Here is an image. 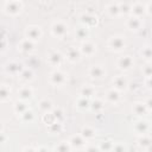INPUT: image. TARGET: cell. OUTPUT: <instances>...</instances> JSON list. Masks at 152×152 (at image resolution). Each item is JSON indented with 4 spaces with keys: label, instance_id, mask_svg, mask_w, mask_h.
<instances>
[{
    "label": "cell",
    "instance_id": "obj_28",
    "mask_svg": "<svg viewBox=\"0 0 152 152\" xmlns=\"http://www.w3.org/2000/svg\"><path fill=\"white\" fill-rule=\"evenodd\" d=\"M103 101L102 100H100V99H95L93 102H90V109L93 110V112H95V113H100L102 109H103Z\"/></svg>",
    "mask_w": 152,
    "mask_h": 152
},
{
    "label": "cell",
    "instance_id": "obj_38",
    "mask_svg": "<svg viewBox=\"0 0 152 152\" xmlns=\"http://www.w3.org/2000/svg\"><path fill=\"white\" fill-rule=\"evenodd\" d=\"M56 150L57 151H70V150H72V147L69 144V141H62L56 146Z\"/></svg>",
    "mask_w": 152,
    "mask_h": 152
},
{
    "label": "cell",
    "instance_id": "obj_31",
    "mask_svg": "<svg viewBox=\"0 0 152 152\" xmlns=\"http://www.w3.org/2000/svg\"><path fill=\"white\" fill-rule=\"evenodd\" d=\"M11 97V89L7 86H0V101H7Z\"/></svg>",
    "mask_w": 152,
    "mask_h": 152
},
{
    "label": "cell",
    "instance_id": "obj_43",
    "mask_svg": "<svg viewBox=\"0 0 152 152\" xmlns=\"http://www.w3.org/2000/svg\"><path fill=\"white\" fill-rule=\"evenodd\" d=\"M6 139H7L6 135H5L2 132H0V144H4V142L6 141Z\"/></svg>",
    "mask_w": 152,
    "mask_h": 152
},
{
    "label": "cell",
    "instance_id": "obj_30",
    "mask_svg": "<svg viewBox=\"0 0 152 152\" xmlns=\"http://www.w3.org/2000/svg\"><path fill=\"white\" fill-rule=\"evenodd\" d=\"M94 94H95V89H94V87H91V86H84V87L81 89V96H83V97L90 99V97L94 96Z\"/></svg>",
    "mask_w": 152,
    "mask_h": 152
},
{
    "label": "cell",
    "instance_id": "obj_22",
    "mask_svg": "<svg viewBox=\"0 0 152 152\" xmlns=\"http://www.w3.org/2000/svg\"><path fill=\"white\" fill-rule=\"evenodd\" d=\"M19 49L23 51V52H26V53H30L34 50V42L30 40V39H23L19 44Z\"/></svg>",
    "mask_w": 152,
    "mask_h": 152
},
{
    "label": "cell",
    "instance_id": "obj_34",
    "mask_svg": "<svg viewBox=\"0 0 152 152\" xmlns=\"http://www.w3.org/2000/svg\"><path fill=\"white\" fill-rule=\"evenodd\" d=\"M43 121H44V124H46V125H51V124L56 122L57 120H56V118L53 116L52 112H48V113H44V114H43Z\"/></svg>",
    "mask_w": 152,
    "mask_h": 152
},
{
    "label": "cell",
    "instance_id": "obj_39",
    "mask_svg": "<svg viewBox=\"0 0 152 152\" xmlns=\"http://www.w3.org/2000/svg\"><path fill=\"white\" fill-rule=\"evenodd\" d=\"M51 112H52L53 116L56 118V120H57L58 122H61V121L63 120V118H64V114H63V110H62L61 108H57V109H56V108H53Z\"/></svg>",
    "mask_w": 152,
    "mask_h": 152
},
{
    "label": "cell",
    "instance_id": "obj_23",
    "mask_svg": "<svg viewBox=\"0 0 152 152\" xmlns=\"http://www.w3.org/2000/svg\"><path fill=\"white\" fill-rule=\"evenodd\" d=\"M38 108H39V110L42 113H48V112H51L53 109V103L49 99H43V100L39 101Z\"/></svg>",
    "mask_w": 152,
    "mask_h": 152
},
{
    "label": "cell",
    "instance_id": "obj_35",
    "mask_svg": "<svg viewBox=\"0 0 152 152\" xmlns=\"http://www.w3.org/2000/svg\"><path fill=\"white\" fill-rule=\"evenodd\" d=\"M119 5V12H120V15H126V14H129L131 13V6L126 2H121V4H118Z\"/></svg>",
    "mask_w": 152,
    "mask_h": 152
},
{
    "label": "cell",
    "instance_id": "obj_14",
    "mask_svg": "<svg viewBox=\"0 0 152 152\" xmlns=\"http://www.w3.org/2000/svg\"><path fill=\"white\" fill-rule=\"evenodd\" d=\"M113 87L114 89L121 91V90H125L127 87H128V82H127V78L125 76H116L114 80H113Z\"/></svg>",
    "mask_w": 152,
    "mask_h": 152
},
{
    "label": "cell",
    "instance_id": "obj_5",
    "mask_svg": "<svg viewBox=\"0 0 152 152\" xmlns=\"http://www.w3.org/2000/svg\"><path fill=\"white\" fill-rule=\"evenodd\" d=\"M116 65H118V68H119L120 70H122V71H128V70H131V69L133 68L134 61H133V58H132L131 56H122V57H120V58L118 59Z\"/></svg>",
    "mask_w": 152,
    "mask_h": 152
},
{
    "label": "cell",
    "instance_id": "obj_29",
    "mask_svg": "<svg viewBox=\"0 0 152 152\" xmlns=\"http://www.w3.org/2000/svg\"><path fill=\"white\" fill-rule=\"evenodd\" d=\"M28 109V107H27V104H26V101H23V100H20V101H17L15 103H14V112L17 113V114H23L25 110H27Z\"/></svg>",
    "mask_w": 152,
    "mask_h": 152
},
{
    "label": "cell",
    "instance_id": "obj_11",
    "mask_svg": "<svg viewBox=\"0 0 152 152\" xmlns=\"http://www.w3.org/2000/svg\"><path fill=\"white\" fill-rule=\"evenodd\" d=\"M23 69H24V68H23L21 63L14 62V61H13V62H10V63H7V64L5 65V71H6L7 74H10V75H19Z\"/></svg>",
    "mask_w": 152,
    "mask_h": 152
},
{
    "label": "cell",
    "instance_id": "obj_45",
    "mask_svg": "<svg viewBox=\"0 0 152 152\" xmlns=\"http://www.w3.org/2000/svg\"><path fill=\"white\" fill-rule=\"evenodd\" d=\"M40 1H43V2H49L50 0H40Z\"/></svg>",
    "mask_w": 152,
    "mask_h": 152
},
{
    "label": "cell",
    "instance_id": "obj_37",
    "mask_svg": "<svg viewBox=\"0 0 152 152\" xmlns=\"http://www.w3.org/2000/svg\"><path fill=\"white\" fill-rule=\"evenodd\" d=\"M113 144L110 140H106V141H102L100 142V146H99V150L100 151H112L113 150Z\"/></svg>",
    "mask_w": 152,
    "mask_h": 152
},
{
    "label": "cell",
    "instance_id": "obj_2",
    "mask_svg": "<svg viewBox=\"0 0 152 152\" xmlns=\"http://www.w3.org/2000/svg\"><path fill=\"white\" fill-rule=\"evenodd\" d=\"M5 12L8 15H18L23 10V4L20 0H13V1H6L5 4Z\"/></svg>",
    "mask_w": 152,
    "mask_h": 152
},
{
    "label": "cell",
    "instance_id": "obj_18",
    "mask_svg": "<svg viewBox=\"0 0 152 152\" xmlns=\"http://www.w3.org/2000/svg\"><path fill=\"white\" fill-rule=\"evenodd\" d=\"M131 13L133 17H137V18H141L142 15L146 14V6L142 5V4H134L132 7H131Z\"/></svg>",
    "mask_w": 152,
    "mask_h": 152
},
{
    "label": "cell",
    "instance_id": "obj_44",
    "mask_svg": "<svg viewBox=\"0 0 152 152\" xmlns=\"http://www.w3.org/2000/svg\"><path fill=\"white\" fill-rule=\"evenodd\" d=\"M145 104H146V107L148 108V110H151V99H147V101L146 102H144Z\"/></svg>",
    "mask_w": 152,
    "mask_h": 152
},
{
    "label": "cell",
    "instance_id": "obj_36",
    "mask_svg": "<svg viewBox=\"0 0 152 152\" xmlns=\"http://www.w3.org/2000/svg\"><path fill=\"white\" fill-rule=\"evenodd\" d=\"M140 53H141V56H142L147 62H150V61H151L152 51H151V48H150L148 45H146L145 48H142V49H141V51H140Z\"/></svg>",
    "mask_w": 152,
    "mask_h": 152
},
{
    "label": "cell",
    "instance_id": "obj_41",
    "mask_svg": "<svg viewBox=\"0 0 152 152\" xmlns=\"http://www.w3.org/2000/svg\"><path fill=\"white\" fill-rule=\"evenodd\" d=\"M113 150H114V151H124V150H125V147H124V145L113 144Z\"/></svg>",
    "mask_w": 152,
    "mask_h": 152
},
{
    "label": "cell",
    "instance_id": "obj_16",
    "mask_svg": "<svg viewBox=\"0 0 152 152\" xmlns=\"http://www.w3.org/2000/svg\"><path fill=\"white\" fill-rule=\"evenodd\" d=\"M134 131L138 134H145L150 131V124L146 120H139L134 124Z\"/></svg>",
    "mask_w": 152,
    "mask_h": 152
},
{
    "label": "cell",
    "instance_id": "obj_12",
    "mask_svg": "<svg viewBox=\"0 0 152 152\" xmlns=\"http://www.w3.org/2000/svg\"><path fill=\"white\" fill-rule=\"evenodd\" d=\"M141 25H142L141 19H140V18H137V17H133V15H131V17L127 19V21H126L127 28H129V30H132V31H138V30H140V28H141Z\"/></svg>",
    "mask_w": 152,
    "mask_h": 152
},
{
    "label": "cell",
    "instance_id": "obj_20",
    "mask_svg": "<svg viewBox=\"0 0 152 152\" xmlns=\"http://www.w3.org/2000/svg\"><path fill=\"white\" fill-rule=\"evenodd\" d=\"M121 99V95H120V91L116 90V89H110L109 91H107L106 94V100L109 102V103H118Z\"/></svg>",
    "mask_w": 152,
    "mask_h": 152
},
{
    "label": "cell",
    "instance_id": "obj_32",
    "mask_svg": "<svg viewBox=\"0 0 152 152\" xmlns=\"http://www.w3.org/2000/svg\"><path fill=\"white\" fill-rule=\"evenodd\" d=\"M20 119L24 122H32L33 119H34V114H33V112L31 109H27L23 114H20Z\"/></svg>",
    "mask_w": 152,
    "mask_h": 152
},
{
    "label": "cell",
    "instance_id": "obj_4",
    "mask_svg": "<svg viewBox=\"0 0 152 152\" xmlns=\"http://www.w3.org/2000/svg\"><path fill=\"white\" fill-rule=\"evenodd\" d=\"M66 82V75L59 70L56 69L50 74V83L53 86H63Z\"/></svg>",
    "mask_w": 152,
    "mask_h": 152
},
{
    "label": "cell",
    "instance_id": "obj_26",
    "mask_svg": "<svg viewBox=\"0 0 152 152\" xmlns=\"http://www.w3.org/2000/svg\"><path fill=\"white\" fill-rule=\"evenodd\" d=\"M19 77L23 82H30L33 80V71L31 69H23L19 74Z\"/></svg>",
    "mask_w": 152,
    "mask_h": 152
},
{
    "label": "cell",
    "instance_id": "obj_17",
    "mask_svg": "<svg viewBox=\"0 0 152 152\" xmlns=\"http://www.w3.org/2000/svg\"><path fill=\"white\" fill-rule=\"evenodd\" d=\"M69 144L71 145L72 148H84V145H86V140L82 138V135H72L70 139H69Z\"/></svg>",
    "mask_w": 152,
    "mask_h": 152
},
{
    "label": "cell",
    "instance_id": "obj_21",
    "mask_svg": "<svg viewBox=\"0 0 152 152\" xmlns=\"http://www.w3.org/2000/svg\"><path fill=\"white\" fill-rule=\"evenodd\" d=\"M81 135L86 141L87 140H91V139H94L96 137V131L90 126H84L81 129Z\"/></svg>",
    "mask_w": 152,
    "mask_h": 152
},
{
    "label": "cell",
    "instance_id": "obj_13",
    "mask_svg": "<svg viewBox=\"0 0 152 152\" xmlns=\"http://www.w3.org/2000/svg\"><path fill=\"white\" fill-rule=\"evenodd\" d=\"M81 56H82V55H81V52H80V49H76V48H74V46L69 48L68 51H66V53H65V58H66L69 62H71V63H75V62H77V61H80V57H81Z\"/></svg>",
    "mask_w": 152,
    "mask_h": 152
},
{
    "label": "cell",
    "instance_id": "obj_46",
    "mask_svg": "<svg viewBox=\"0 0 152 152\" xmlns=\"http://www.w3.org/2000/svg\"><path fill=\"white\" fill-rule=\"evenodd\" d=\"M7 1H13V0H7Z\"/></svg>",
    "mask_w": 152,
    "mask_h": 152
},
{
    "label": "cell",
    "instance_id": "obj_8",
    "mask_svg": "<svg viewBox=\"0 0 152 152\" xmlns=\"http://www.w3.org/2000/svg\"><path fill=\"white\" fill-rule=\"evenodd\" d=\"M88 75L91 77V78H95V80H101L106 76V70L102 65H93L90 66V69L88 70Z\"/></svg>",
    "mask_w": 152,
    "mask_h": 152
},
{
    "label": "cell",
    "instance_id": "obj_10",
    "mask_svg": "<svg viewBox=\"0 0 152 152\" xmlns=\"http://www.w3.org/2000/svg\"><path fill=\"white\" fill-rule=\"evenodd\" d=\"M63 61H64V56L58 51H53L48 56V62L52 66H59L63 63Z\"/></svg>",
    "mask_w": 152,
    "mask_h": 152
},
{
    "label": "cell",
    "instance_id": "obj_3",
    "mask_svg": "<svg viewBox=\"0 0 152 152\" xmlns=\"http://www.w3.org/2000/svg\"><path fill=\"white\" fill-rule=\"evenodd\" d=\"M68 32V26L63 21H55L51 25V33L57 38H63Z\"/></svg>",
    "mask_w": 152,
    "mask_h": 152
},
{
    "label": "cell",
    "instance_id": "obj_19",
    "mask_svg": "<svg viewBox=\"0 0 152 152\" xmlns=\"http://www.w3.org/2000/svg\"><path fill=\"white\" fill-rule=\"evenodd\" d=\"M133 112L138 116H145V115H147L150 113L148 108L146 107V104L144 102H137L134 104V107H133Z\"/></svg>",
    "mask_w": 152,
    "mask_h": 152
},
{
    "label": "cell",
    "instance_id": "obj_24",
    "mask_svg": "<svg viewBox=\"0 0 152 152\" xmlns=\"http://www.w3.org/2000/svg\"><path fill=\"white\" fill-rule=\"evenodd\" d=\"M138 145L142 148V150H148L151 146V137L145 133V134H140V137L138 138Z\"/></svg>",
    "mask_w": 152,
    "mask_h": 152
},
{
    "label": "cell",
    "instance_id": "obj_15",
    "mask_svg": "<svg viewBox=\"0 0 152 152\" xmlns=\"http://www.w3.org/2000/svg\"><path fill=\"white\" fill-rule=\"evenodd\" d=\"M18 95H19V99L23 100V101H27V100H31L32 96H33V90L31 87L28 86H24L21 87L19 90H18Z\"/></svg>",
    "mask_w": 152,
    "mask_h": 152
},
{
    "label": "cell",
    "instance_id": "obj_33",
    "mask_svg": "<svg viewBox=\"0 0 152 152\" xmlns=\"http://www.w3.org/2000/svg\"><path fill=\"white\" fill-rule=\"evenodd\" d=\"M107 12L110 17H119L120 12H119V5L118 4H110L107 7Z\"/></svg>",
    "mask_w": 152,
    "mask_h": 152
},
{
    "label": "cell",
    "instance_id": "obj_7",
    "mask_svg": "<svg viewBox=\"0 0 152 152\" xmlns=\"http://www.w3.org/2000/svg\"><path fill=\"white\" fill-rule=\"evenodd\" d=\"M96 51V45L91 42H88V40H83L82 44H81V48H80V52L81 55L83 56H87V57H90L95 53Z\"/></svg>",
    "mask_w": 152,
    "mask_h": 152
},
{
    "label": "cell",
    "instance_id": "obj_27",
    "mask_svg": "<svg viewBox=\"0 0 152 152\" xmlns=\"http://www.w3.org/2000/svg\"><path fill=\"white\" fill-rule=\"evenodd\" d=\"M76 107H77L78 109H81V110L89 109V107H90V101H89V99L81 96V97L76 101Z\"/></svg>",
    "mask_w": 152,
    "mask_h": 152
},
{
    "label": "cell",
    "instance_id": "obj_9",
    "mask_svg": "<svg viewBox=\"0 0 152 152\" xmlns=\"http://www.w3.org/2000/svg\"><path fill=\"white\" fill-rule=\"evenodd\" d=\"M97 21H99L97 20V17L94 15V14H91V13H84V14L81 15V23H82V25L86 26V27H88V28L97 25Z\"/></svg>",
    "mask_w": 152,
    "mask_h": 152
},
{
    "label": "cell",
    "instance_id": "obj_40",
    "mask_svg": "<svg viewBox=\"0 0 152 152\" xmlns=\"http://www.w3.org/2000/svg\"><path fill=\"white\" fill-rule=\"evenodd\" d=\"M142 74H144L145 77H151V75H152V68H151V65L148 63H147L146 66L142 68Z\"/></svg>",
    "mask_w": 152,
    "mask_h": 152
},
{
    "label": "cell",
    "instance_id": "obj_42",
    "mask_svg": "<svg viewBox=\"0 0 152 152\" xmlns=\"http://www.w3.org/2000/svg\"><path fill=\"white\" fill-rule=\"evenodd\" d=\"M6 48V40L5 38H0V52H2Z\"/></svg>",
    "mask_w": 152,
    "mask_h": 152
},
{
    "label": "cell",
    "instance_id": "obj_1",
    "mask_svg": "<svg viewBox=\"0 0 152 152\" xmlns=\"http://www.w3.org/2000/svg\"><path fill=\"white\" fill-rule=\"evenodd\" d=\"M125 46H126V42H125V38L121 36H113L108 40V48L112 51L120 52L125 49Z\"/></svg>",
    "mask_w": 152,
    "mask_h": 152
},
{
    "label": "cell",
    "instance_id": "obj_25",
    "mask_svg": "<svg viewBox=\"0 0 152 152\" xmlns=\"http://www.w3.org/2000/svg\"><path fill=\"white\" fill-rule=\"evenodd\" d=\"M75 36H76V38L80 39V40H87V38H88V36H89V28L82 25L81 27H78V28L75 31Z\"/></svg>",
    "mask_w": 152,
    "mask_h": 152
},
{
    "label": "cell",
    "instance_id": "obj_6",
    "mask_svg": "<svg viewBox=\"0 0 152 152\" xmlns=\"http://www.w3.org/2000/svg\"><path fill=\"white\" fill-rule=\"evenodd\" d=\"M25 36L27 39L36 43L37 40H39L42 38V30L39 26H28L25 32Z\"/></svg>",
    "mask_w": 152,
    "mask_h": 152
}]
</instances>
